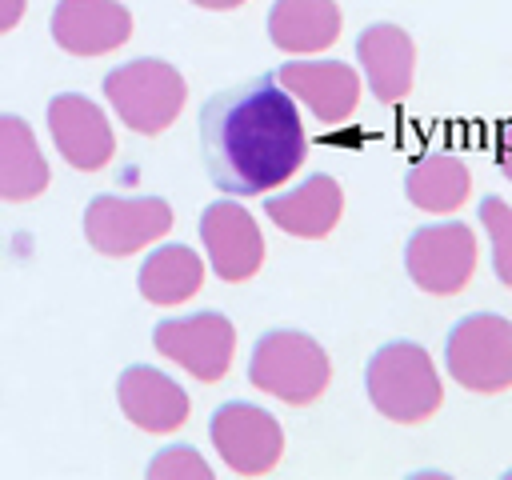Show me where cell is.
Wrapping results in <instances>:
<instances>
[{"instance_id":"obj_10","label":"cell","mask_w":512,"mask_h":480,"mask_svg":"<svg viewBox=\"0 0 512 480\" xmlns=\"http://www.w3.org/2000/svg\"><path fill=\"white\" fill-rule=\"evenodd\" d=\"M200 240H204L212 272L228 284L256 276L264 264V236L252 212L236 200H216L200 212Z\"/></svg>"},{"instance_id":"obj_14","label":"cell","mask_w":512,"mask_h":480,"mask_svg":"<svg viewBox=\"0 0 512 480\" xmlns=\"http://www.w3.org/2000/svg\"><path fill=\"white\" fill-rule=\"evenodd\" d=\"M356 56L364 68V80L380 104H400L412 92L416 76V44L400 24H368L356 36Z\"/></svg>"},{"instance_id":"obj_20","label":"cell","mask_w":512,"mask_h":480,"mask_svg":"<svg viewBox=\"0 0 512 480\" xmlns=\"http://www.w3.org/2000/svg\"><path fill=\"white\" fill-rule=\"evenodd\" d=\"M136 284L148 304H184L204 284V260L188 244H160L144 256Z\"/></svg>"},{"instance_id":"obj_13","label":"cell","mask_w":512,"mask_h":480,"mask_svg":"<svg viewBox=\"0 0 512 480\" xmlns=\"http://www.w3.org/2000/svg\"><path fill=\"white\" fill-rule=\"evenodd\" d=\"M132 36V12L120 0H60L52 8V40L72 56L116 52Z\"/></svg>"},{"instance_id":"obj_25","label":"cell","mask_w":512,"mask_h":480,"mask_svg":"<svg viewBox=\"0 0 512 480\" xmlns=\"http://www.w3.org/2000/svg\"><path fill=\"white\" fill-rule=\"evenodd\" d=\"M196 8H212V12H228V8H240L244 0H192Z\"/></svg>"},{"instance_id":"obj_4","label":"cell","mask_w":512,"mask_h":480,"mask_svg":"<svg viewBox=\"0 0 512 480\" xmlns=\"http://www.w3.org/2000/svg\"><path fill=\"white\" fill-rule=\"evenodd\" d=\"M104 96L112 112L140 136H160L184 108V76L156 56L128 60L104 76Z\"/></svg>"},{"instance_id":"obj_24","label":"cell","mask_w":512,"mask_h":480,"mask_svg":"<svg viewBox=\"0 0 512 480\" xmlns=\"http://www.w3.org/2000/svg\"><path fill=\"white\" fill-rule=\"evenodd\" d=\"M24 4H28V0H0V32H8V28H16V24H20Z\"/></svg>"},{"instance_id":"obj_15","label":"cell","mask_w":512,"mask_h":480,"mask_svg":"<svg viewBox=\"0 0 512 480\" xmlns=\"http://www.w3.org/2000/svg\"><path fill=\"white\" fill-rule=\"evenodd\" d=\"M120 412L144 432H176L188 420V392L152 364H132L116 380Z\"/></svg>"},{"instance_id":"obj_5","label":"cell","mask_w":512,"mask_h":480,"mask_svg":"<svg viewBox=\"0 0 512 480\" xmlns=\"http://www.w3.org/2000/svg\"><path fill=\"white\" fill-rule=\"evenodd\" d=\"M448 376L480 396L512 388V320L500 312H472L452 324L444 340Z\"/></svg>"},{"instance_id":"obj_1","label":"cell","mask_w":512,"mask_h":480,"mask_svg":"<svg viewBox=\"0 0 512 480\" xmlns=\"http://www.w3.org/2000/svg\"><path fill=\"white\" fill-rule=\"evenodd\" d=\"M200 152L208 180L220 192H272L304 164L308 152L296 100L272 72L212 92L200 108Z\"/></svg>"},{"instance_id":"obj_9","label":"cell","mask_w":512,"mask_h":480,"mask_svg":"<svg viewBox=\"0 0 512 480\" xmlns=\"http://www.w3.org/2000/svg\"><path fill=\"white\" fill-rule=\"evenodd\" d=\"M208 436H212V448L220 452V460L240 476L272 472L280 452H284V432H280L276 416L256 408V404H248V400L220 404L212 412Z\"/></svg>"},{"instance_id":"obj_23","label":"cell","mask_w":512,"mask_h":480,"mask_svg":"<svg viewBox=\"0 0 512 480\" xmlns=\"http://www.w3.org/2000/svg\"><path fill=\"white\" fill-rule=\"evenodd\" d=\"M496 168L512 180V124L500 132V144H496Z\"/></svg>"},{"instance_id":"obj_21","label":"cell","mask_w":512,"mask_h":480,"mask_svg":"<svg viewBox=\"0 0 512 480\" xmlns=\"http://www.w3.org/2000/svg\"><path fill=\"white\" fill-rule=\"evenodd\" d=\"M480 224H484L488 244H492V272L504 288H512V204H504L500 196H484L480 200Z\"/></svg>"},{"instance_id":"obj_16","label":"cell","mask_w":512,"mask_h":480,"mask_svg":"<svg viewBox=\"0 0 512 480\" xmlns=\"http://www.w3.org/2000/svg\"><path fill=\"white\" fill-rule=\"evenodd\" d=\"M264 212L280 232L300 236V240H320L336 228V220L344 212V192H340L336 176L316 172L288 192L264 196Z\"/></svg>"},{"instance_id":"obj_12","label":"cell","mask_w":512,"mask_h":480,"mask_svg":"<svg viewBox=\"0 0 512 480\" xmlns=\"http://www.w3.org/2000/svg\"><path fill=\"white\" fill-rule=\"evenodd\" d=\"M272 76L288 96L304 100L320 124H340L360 104V76L344 60H292Z\"/></svg>"},{"instance_id":"obj_22","label":"cell","mask_w":512,"mask_h":480,"mask_svg":"<svg viewBox=\"0 0 512 480\" xmlns=\"http://www.w3.org/2000/svg\"><path fill=\"white\" fill-rule=\"evenodd\" d=\"M148 480H212V468L200 452H192L188 444H176V448H164L160 456H152Z\"/></svg>"},{"instance_id":"obj_7","label":"cell","mask_w":512,"mask_h":480,"mask_svg":"<svg viewBox=\"0 0 512 480\" xmlns=\"http://www.w3.org/2000/svg\"><path fill=\"white\" fill-rule=\"evenodd\" d=\"M172 228L160 196H96L84 208V236L100 256H132Z\"/></svg>"},{"instance_id":"obj_2","label":"cell","mask_w":512,"mask_h":480,"mask_svg":"<svg viewBox=\"0 0 512 480\" xmlns=\"http://www.w3.org/2000/svg\"><path fill=\"white\" fill-rule=\"evenodd\" d=\"M364 388L372 408L396 424H420L444 400V384L432 356L412 340H392L376 348L364 372Z\"/></svg>"},{"instance_id":"obj_17","label":"cell","mask_w":512,"mask_h":480,"mask_svg":"<svg viewBox=\"0 0 512 480\" xmlns=\"http://www.w3.org/2000/svg\"><path fill=\"white\" fill-rule=\"evenodd\" d=\"M268 36L292 56L332 48L340 40V8L336 0H276L268 12Z\"/></svg>"},{"instance_id":"obj_19","label":"cell","mask_w":512,"mask_h":480,"mask_svg":"<svg viewBox=\"0 0 512 480\" xmlns=\"http://www.w3.org/2000/svg\"><path fill=\"white\" fill-rule=\"evenodd\" d=\"M472 192V172L456 152H428L404 176V196L420 212H456Z\"/></svg>"},{"instance_id":"obj_18","label":"cell","mask_w":512,"mask_h":480,"mask_svg":"<svg viewBox=\"0 0 512 480\" xmlns=\"http://www.w3.org/2000/svg\"><path fill=\"white\" fill-rule=\"evenodd\" d=\"M48 188V160L28 120L0 112V200H32Z\"/></svg>"},{"instance_id":"obj_11","label":"cell","mask_w":512,"mask_h":480,"mask_svg":"<svg viewBox=\"0 0 512 480\" xmlns=\"http://www.w3.org/2000/svg\"><path fill=\"white\" fill-rule=\"evenodd\" d=\"M48 132H52L60 156L80 172L104 168L116 152V136H112L104 108L80 92H60L48 100Z\"/></svg>"},{"instance_id":"obj_6","label":"cell","mask_w":512,"mask_h":480,"mask_svg":"<svg viewBox=\"0 0 512 480\" xmlns=\"http://www.w3.org/2000/svg\"><path fill=\"white\" fill-rule=\"evenodd\" d=\"M404 268L428 296H456L476 272V232L468 224H424L404 244Z\"/></svg>"},{"instance_id":"obj_8","label":"cell","mask_w":512,"mask_h":480,"mask_svg":"<svg viewBox=\"0 0 512 480\" xmlns=\"http://www.w3.org/2000/svg\"><path fill=\"white\" fill-rule=\"evenodd\" d=\"M152 344L160 356H168L172 364L192 372L200 384H216L232 368L236 328L220 312H196V316H180V320H160L152 328Z\"/></svg>"},{"instance_id":"obj_3","label":"cell","mask_w":512,"mask_h":480,"mask_svg":"<svg viewBox=\"0 0 512 480\" xmlns=\"http://www.w3.org/2000/svg\"><path fill=\"white\" fill-rule=\"evenodd\" d=\"M248 380L252 388L284 404H312L324 396L332 380V360L308 332L276 328L256 340L252 360H248Z\"/></svg>"}]
</instances>
